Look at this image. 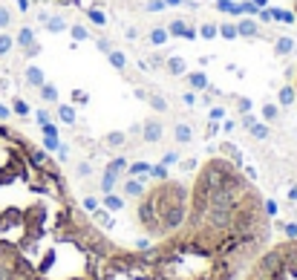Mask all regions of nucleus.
Instances as JSON below:
<instances>
[{
  "label": "nucleus",
  "instance_id": "1",
  "mask_svg": "<svg viewBox=\"0 0 297 280\" xmlns=\"http://www.w3.org/2000/svg\"><path fill=\"white\" fill-rule=\"evenodd\" d=\"M243 280H297V237L280 245H266Z\"/></svg>",
  "mask_w": 297,
  "mask_h": 280
},
{
  "label": "nucleus",
  "instance_id": "2",
  "mask_svg": "<svg viewBox=\"0 0 297 280\" xmlns=\"http://www.w3.org/2000/svg\"><path fill=\"white\" fill-rule=\"evenodd\" d=\"M147 191V185H144V179H139V176H124V179L118 182V194L124 199H139Z\"/></svg>",
  "mask_w": 297,
  "mask_h": 280
},
{
  "label": "nucleus",
  "instance_id": "3",
  "mask_svg": "<svg viewBox=\"0 0 297 280\" xmlns=\"http://www.w3.org/2000/svg\"><path fill=\"white\" fill-rule=\"evenodd\" d=\"M162 133L164 127L159 118H147L142 125V142H147V145H156V142H162Z\"/></svg>",
  "mask_w": 297,
  "mask_h": 280
},
{
  "label": "nucleus",
  "instance_id": "4",
  "mask_svg": "<svg viewBox=\"0 0 297 280\" xmlns=\"http://www.w3.org/2000/svg\"><path fill=\"white\" fill-rule=\"evenodd\" d=\"M127 205V199L118 194V191H113V194H101V208L104 211H110V214H121Z\"/></svg>",
  "mask_w": 297,
  "mask_h": 280
},
{
  "label": "nucleus",
  "instance_id": "5",
  "mask_svg": "<svg viewBox=\"0 0 297 280\" xmlns=\"http://www.w3.org/2000/svg\"><path fill=\"white\" fill-rule=\"evenodd\" d=\"M237 32H240V38H260L262 35L257 18H240L237 20Z\"/></svg>",
  "mask_w": 297,
  "mask_h": 280
},
{
  "label": "nucleus",
  "instance_id": "6",
  "mask_svg": "<svg viewBox=\"0 0 297 280\" xmlns=\"http://www.w3.org/2000/svg\"><path fill=\"white\" fill-rule=\"evenodd\" d=\"M185 81H188V87H190L193 92H205L208 87H211V81H208V75L202 73V70H196V73H190V70H188Z\"/></svg>",
  "mask_w": 297,
  "mask_h": 280
},
{
  "label": "nucleus",
  "instance_id": "7",
  "mask_svg": "<svg viewBox=\"0 0 297 280\" xmlns=\"http://www.w3.org/2000/svg\"><path fill=\"white\" fill-rule=\"evenodd\" d=\"M245 130H248V136H251V139H257V142H266V139L271 136V125H266L262 118H254Z\"/></svg>",
  "mask_w": 297,
  "mask_h": 280
},
{
  "label": "nucleus",
  "instance_id": "8",
  "mask_svg": "<svg viewBox=\"0 0 297 280\" xmlns=\"http://www.w3.org/2000/svg\"><path fill=\"white\" fill-rule=\"evenodd\" d=\"M164 70L171 75H176V78H185V75H188V61L179 58V55H171V58L164 61Z\"/></svg>",
  "mask_w": 297,
  "mask_h": 280
},
{
  "label": "nucleus",
  "instance_id": "9",
  "mask_svg": "<svg viewBox=\"0 0 297 280\" xmlns=\"http://www.w3.org/2000/svg\"><path fill=\"white\" fill-rule=\"evenodd\" d=\"M173 139H176L179 145H190V142H193V127H190L188 121H176V125H173Z\"/></svg>",
  "mask_w": 297,
  "mask_h": 280
},
{
  "label": "nucleus",
  "instance_id": "10",
  "mask_svg": "<svg viewBox=\"0 0 297 280\" xmlns=\"http://www.w3.org/2000/svg\"><path fill=\"white\" fill-rule=\"evenodd\" d=\"M107 61H110V67H113L116 73H124L127 67H130V58H127L121 49H116V46H113V49L107 52Z\"/></svg>",
  "mask_w": 297,
  "mask_h": 280
},
{
  "label": "nucleus",
  "instance_id": "11",
  "mask_svg": "<svg viewBox=\"0 0 297 280\" xmlns=\"http://www.w3.org/2000/svg\"><path fill=\"white\" fill-rule=\"evenodd\" d=\"M127 139H130L127 130H110V133L104 136V145H107L110 150H121V147L127 145Z\"/></svg>",
  "mask_w": 297,
  "mask_h": 280
},
{
  "label": "nucleus",
  "instance_id": "12",
  "mask_svg": "<svg viewBox=\"0 0 297 280\" xmlns=\"http://www.w3.org/2000/svg\"><path fill=\"white\" fill-rule=\"evenodd\" d=\"M219 156H225L228 162L240 165V168H243V165H245L243 153H240V147H237V145H231V142H222V145H219Z\"/></svg>",
  "mask_w": 297,
  "mask_h": 280
},
{
  "label": "nucleus",
  "instance_id": "13",
  "mask_svg": "<svg viewBox=\"0 0 297 280\" xmlns=\"http://www.w3.org/2000/svg\"><path fill=\"white\" fill-rule=\"evenodd\" d=\"M35 41H38V35H35L32 26H20L18 35H15V46H18V49H26V46H32Z\"/></svg>",
  "mask_w": 297,
  "mask_h": 280
},
{
  "label": "nucleus",
  "instance_id": "14",
  "mask_svg": "<svg viewBox=\"0 0 297 280\" xmlns=\"http://www.w3.org/2000/svg\"><path fill=\"white\" fill-rule=\"evenodd\" d=\"M118 182H121V176H116V173H110L107 168H104L98 191H101V194H113V191H118Z\"/></svg>",
  "mask_w": 297,
  "mask_h": 280
},
{
  "label": "nucleus",
  "instance_id": "15",
  "mask_svg": "<svg viewBox=\"0 0 297 280\" xmlns=\"http://www.w3.org/2000/svg\"><path fill=\"white\" fill-rule=\"evenodd\" d=\"M260 118L266 121V125H277V121H280V104L266 101V104L260 107Z\"/></svg>",
  "mask_w": 297,
  "mask_h": 280
},
{
  "label": "nucleus",
  "instance_id": "16",
  "mask_svg": "<svg viewBox=\"0 0 297 280\" xmlns=\"http://www.w3.org/2000/svg\"><path fill=\"white\" fill-rule=\"evenodd\" d=\"M67 32H70V38H72V44H87V41H90V29L84 26V23H70V29H67Z\"/></svg>",
  "mask_w": 297,
  "mask_h": 280
},
{
  "label": "nucleus",
  "instance_id": "17",
  "mask_svg": "<svg viewBox=\"0 0 297 280\" xmlns=\"http://www.w3.org/2000/svg\"><path fill=\"white\" fill-rule=\"evenodd\" d=\"M294 52V38L288 35H280L277 41H274V55H280V58H286V55Z\"/></svg>",
  "mask_w": 297,
  "mask_h": 280
},
{
  "label": "nucleus",
  "instance_id": "18",
  "mask_svg": "<svg viewBox=\"0 0 297 280\" xmlns=\"http://www.w3.org/2000/svg\"><path fill=\"white\" fill-rule=\"evenodd\" d=\"M44 81H46L44 70H41L38 64H29V67H26V84H29V87H35V90H38V87H41V84H44Z\"/></svg>",
  "mask_w": 297,
  "mask_h": 280
},
{
  "label": "nucleus",
  "instance_id": "19",
  "mask_svg": "<svg viewBox=\"0 0 297 280\" xmlns=\"http://www.w3.org/2000/svg\"><path fill=\"white\" fill-rule=\"evenodd\" d=\"M55 118L61 121V125H67V127H72L78 118H75V107L72 104H58V113H55Z\"/></svg>",
  "mask_w": 297,
  "mask_h": 280
},
{
  "label": "nucleus",
  "instance_id": "20",
  "mask_svg": "<svg viewBox=\"0 0 297 280\" xmlns=\"http://www.w3.org/2000/svg\"><path fill=\"white\" fill-rule=\"evenodd\" d=\"M38 92H41V99L46 101V104H58V99H61V92H58V87L49 81H44L41 87H38Z\"/></svg>",
  "mask_w": 297,
  "mask_h": 280
},
{
  "label": "nucleus",
  "instance_id": "21",
  "mask_svg": "<svg viewBox=\"0 0 297 280\" xmlns=\"http://www.w3.org/2000/svg\"><path fill=\"white\" fill-rule=\"evenodd\" d=\"M150 173V162H144V159H139V162H127V173L124 176H139V179H144Z\"/></svg>",
  "mask_w": 297,
  "mask_h": 280
},
{
  "label": "nucleus",
  "instance_id": "22",
  "mask_svg": "<svg viewBox=\"0 0 297 280\" xmlns=\"http://www.w3.org/2000/svg\"><path fill=\"white\" fill-rule=\"evenodd\" d=\"M147 104H150L159 116H164V113L171 110V104H168V99H164L162 92H150V96H147Z\"/></svg>",
  "mask_w": 297,
  "mask_h": 280
},
{
  "label": "nucleus",
  "instance_id": "23",
  "mask_svg": "<svg viewBox=\"0 0 297 280\" xmlns=\"http://www.w3.org/2000/svg\"><path fill=\"white\" fill-rule=\"evenodd\" d=\"M294 101H297V92H294V87H291V84L280 87V92H277V104H280V107H291Z\"/></svg>",
  "mask_w": 297,
  "mask_h": 280
},
{
  "label": "nucleus",
  "instance_id": "24",
  "mask_svg": "<svg viewBox=\"0 0 297 280\" xmlns=\"http://www.w3.org/2000/svg\"><path fill=\"white\" fill-rule=\"evenodd\" d=\"M196 32H199V38H202V41H216V38H219V23H199L196 26Z\"/></svg>",
  "mask_w": 297,
  "mask_h": 280
},
{
  "label": "nucleus",
  "instance_id": "25",
  "mask_svg": "<svg viewBox=\"0 0 297 280\" xmlns=\"http://www.w3.org/2000/svg\"><path fill=\"white\" fill-rule=\"evenodd\" d=\"M147 38H150V44H153V46H164L168 41H171V35H168V26H153L150 32H147Z\"/></svg>",
  "mask_w": 297,
  "mask_h": 280
},
{
  "label": "nucleus",
  "instance_id": "26",
  "mask_svg": "<svg viewBox=\"0 0 297 280\" xmlns=\"http://www.w3.org/2000/svg\"><path fill=\"white\" fill-rule=\"evenodd\" d=\"M104 168H107L110 173H116V176H124V173H127V159H124V156H113Z\"/></svg>",
  "mask_w": 297,
  "mask_h": 280
},
{
  "label": "nucleus",
  "instance_id": "27",
  "mask_svg": "<svg viewBox=\"0 0 297 280\" xmlns=\"http://www.w3.org/2000/svg\"><path fill=\"white\" fill-rule=\"evenodd\" d=\"M70 104L72 107H87V104H90V92L81 90V87H75V90L70 92Z\"/></svg>",
  "mask_w": 297,
  "mask_h": 280
},
{
  "label": "nucleus",
  "instance_id": "28",
  "mask_svg": "<svg viewBox=\"0 0 297 280\" xmlns=\"http://www.w3.org/2000/svg\"><path fill=\"white\" fill-rule=\"evenodd\" d=\"M153 182H162V179H171V168L168 165H162V162H156V165H150V173H147Z\"/></svg>",
  "mask_w": 297,
  "mask_h": 280
},
{
  "label": "nucleus",
  "instance_id": "29",
  "mask_svg": "<svg viewBox=\"0 0 297 280\" xmlns=\"http://www.w3.org/2000/svg\"><path fill=\"white\" fill-rule=\"evenodd\" d=\"M46 29H49L52 35H61V32H67V29H70V23H67L61 15H52V18L46 20Z\"/></svg>",
  "mask_w": 297,
  "mask_h": 280
},
{
  "label": "nucleus",
  "instance_id": "30",
  "mask_svg": "<svg viewBox=\"0 0 297 280\" xmlns=\"http://www.w3.org/2000/svg\"><path fill=\"white\" fill-rule=\"evenodd\" d=\"M9 107H12V113H15V116H20V118H26L29 113H32V107H29L20 96H12V104H9Z\"/></svg>",
  "mask_w": 297,
  "mask_h": 280
},
{
  "label": "nucleus",
  "instance_id": "31",
  "mask_svg": "<svg viewBox=\"0 0 297 280\" xmlns=\"http://www.w3.org/2000/svg\"><path fill=\"white\" fill-rule=\"evenodd\" d=\"M219 38H225V41H237L240 32H237V20H225V23H219Z\"/></svg>",
  "mask_w": 297,
  "mask_h": 280
},
{
  "label": "nucleus",
  "instance_id": "32",
  "mask_svg": "<svg viewBox=\"0 0 297 280\" xmlns=\"http://www.w3.org/2000/svg\"><path fill=\"white\" fill-rule=\"evenodd\" d=\"M214 9L222 12V15H231V18H240V12H237V3H234V0H216Z\"/></svg>",
  "mask_w": 297,
  "mask_h": 280
},
{
  "label": "nucleus",
  "instance_id": "33",
  "mask_svg": "<svg viewBox=\"0 0 297 280\" xmlns=\"http://www.w3.org/2000/svg\"><path fill=\"white\" fill-rule=\"evenodd\" d=\"M271 15V23L277 20V23H294V12H286V9H269Z\"/></svg>",
  "mask_w": 297,
  "mask_h": 280
},
{
  "label": "nucleus",
  "instance_id": "34",
  "mask_svg": "<svg viewBox=\"0 0 297 280\" xmlns=\"http://www.w3.org/2000/svg\"><path fill=\"white\" fill-rule=\"evenodd\" d=\"M164 26H168V35H171V38H182V32H185V26H188V20L173 18L171 23H164Z\"/></svg>",
  "mask_w": 297,
  "mask_h": 280
},
{
  "label": "nucleus",
  "instance_id": "35",
  "mask_svg": "<svg viewBox=\"0 0 297 280\" xmlns=\"http://www.w3.org/2000/svg\"><path fill=\"white\" fill-rule=\"evenodd\" d=\"M87 20H90V23H95V26H107V15H104L101 9H95V6H90V9H87Z\"/></svg>",
  "mask_w": 297,
  "mask_h": 280
},
{
  "label": "nucleus",
  "instance_id": "36",
  "mask_svg": "<svg viewBox=\"0 0 297 280\" xmlns=\"http://www.w3.org/2000/svg\"><path fill=\"white\" fill-rule=\"evenodd\" d=\"M12 46H15V35H9V32H0V58H3V55H9Z\"/></svg>",
  "mask_w": 297,
  "mask_h": 280
},
{
  "label": "nucleus",
  "instance_id": "37",
  "mask_svg": "<svg viewBox=\"0 0 297 280\" xmlns=\"http://www.w3.org/2000/svg\"><path fill=\"white\" fill-rule=\"evenodd\" d=\"M234 107L240 116H245V113H251V99H245V96H237L234 99Z\"/></svg>",
  "mask_w": 297,
  "mask_h": 280
},
{
  "label": "nucleus",
  "instance_id": "38",
  "mask_svg": "<svg viewBox=\"0 0 297 280\" xmlns=\"http://www.w3.org/2000/svg\"><path fill=\"white\" fill-rule=\"evenodd\" d=\"M164 9H168L164 0H147V3H144V12H150V15H159V12H164Z\"/></svg>",
  "mask_w": 297,
  "mask_h": 280
},
{
  "label": "nucleus",
  "instance_id": "39",
  "mask_svg": "<svg viewBox=\"0 0 297 280\" xmlns=\"http://www.w3.org/2000/svg\"><path fill=\"white\" fill-rule=\"evenodd\" d=\"M41 145H44V150H46V153H55V150L61 147V139H52V136H44V139H41Z\"/></svg>",
  "mask_w": 297,
  "mask_h": 280
},
{
  "label": "nucleus",
  "instance_id": "40",
  "mask_svg": "<svg viewBox=\"0 0 297 280\" xmlns=\"http://www.w3.org/2000/svg\"><path fill=\"white\" fill-rule=\"evenodd\" d=\"M81 208L87 211V214H92V211H98V208H101V199L98 197H84Z\"/></svg>",
  "mask_w": 297,
  "mask_h": 280
},
{
  "label": "nucleus",
  "instance_id": "41",
  "mask_svg": "<svg viewBox=\"0 0 297 280\" xmlns=\"http://www.w3.org/2000/svg\"><path fill=\"white\" fill-rule=\"evenodd\" d=\"M9 26H12V9L0 6V32H6Z\"/></svg>",
  "mask_w": 297,
  "mask_h": 280
},
{
  "label": "nucleus",
  "instance_id": "42",
  "mask_svg": "<svg viewBox=\"0 0 297 280\" xmlns=\"http://www.w3.org/2000/svg\"><path fill=\"white\" fill-rule=\"evenodd\" d=\"M41 133H44V136H52V139H61V130H58V125H52V121L41 125Z\"/></svg>",
  "mask_w": 297,
  "mask_h": 280
},
{
  "label": "nucleus",
  "instance_id": "43",
  "mask_svg": "<svg viewBox=\"0 0 297 280\" xmlns=\"http://www.w3.org/2000/svg\"><path fill=\"white\" fill-rule=\"evenodd\" d=\"M196 96H199V92H193L188 87V90L182 92V104H185V107H196Z\"/></svg>",
  "mask_w": 297,
  "mask_h": 280
},
{
  "label": "nucleus",
  "instance_id": "44",
  "mask_svg": "<svg viewBox=\"0 0 297 280\" xmlns=\"http://www.w3.org/2000/svg\"><path fill=\"white\" fill-rule=\"evenodd\" d=\"M35 121H38V125H46V121H52L49 110H46V107H38V110H35Z\"/></svg>",
  "mask_w": 297,
  "mask_h": 280
},
{
  "label": "nucleus",
  "instance_id": "45",
  "mask_svg": "<svg viewBox=\"0 0 297 280\" xmlns=\"http://www.w3.org/2000/svg\"><path fill=\"white\" fill-rule=\"evenodd\" d=\"M208 118H211V121H222V118H225V107H211L208 110Z\"/></svg>",
  "mask_w": 297,
  "mask_h": 280
},
{
  "label": "nucleus",
  "instance_id": "46",
  "mask_svg": "<svg viewBox=\"0 0 297 280\" xmlns=\"http://www.w3.org/2000/svg\"><path fill=\"white\" fill-rule=\"evenodd\" d=\"M55 156H58V159H55L58 165H67V159H70V147H67V145H61L58 150H55Z\"/></svg>",
  "mask_w": 297,
  "mask_h": 280
},
{
  "label": "nucleus",
  "instance_id": "47",
  "mask_svg": "<svg viewBox=\"0 0 297 280\" xmlns=\"http://www.w3.org/2000/svg\"><path fill=\"white\" fill-rule=\"evenodd\" d=\"M90 173H92L90 162H78V168H75V176H78V179H84V176H90Z\"/></svg>",
  "mask_w": 297,
  "mask_h": 280
},
{
  "label": "nucleus",
  "instance_id": "48",
  "mask_svg": "<svg viewBox=\"0 0 297 280\" xmlns=\"http://www.w3.org/2000/svg\"><path fill=\"white\" fill-rule=\"evenodd\" d=\"M280 228H283L286 240H294V237H297V223H286V226H280Z\"/></svg>",
  "mask_w": 297,
  "mask_h": 280
},
{
  "label": "nucleus",
  "instance_id": "49",
  "mask_svg": "<svg viewBox=\"0 0 297 280\" xmlns=\"http://www.w3.org/2000/svg\"><path fill=\"white\" fill-rule=\"evenodd\" d=\"M234 127H237V121L234 118H222V121H219V130H222V133H234Z\"/></svg>",
  "mask_w": 297,
  "mask_h": 280
},
{
  "label": "nucleus",
  "instance_id": "50",
  "mask_svg": "<svg viewBox=\"0 0 297 280\" xmlns=\"http://www.w3.org/2000/svg\"><path fill=\"white\" fill-rule=\"evenodd\" d=\"M41 49H44V46L35 41L32 46H26V49H23V55H26V58H38V55H41Z\"/></svg>",
  "mask_w": 297,
  "mask_h": 280
},
{
  "label": "nucleus",
  "instance_id": "51",
  "mask_svg": "<svg viewBox=\"0 0 297 280\" xmlns=\"http://www.w3.org/2000/svg\"><path fill=\"white\" fill-rule=\"evenodd\" d=\"M182 38H185V41H199V32H196V26H185V32H182Z\"/></svg>",
  "mask_w": 297,
  "mask_h": 280
},
{
  "label": "nucleus",
  "instance_id": "52",
  "mask_svg": "<svg viewBox=\"0 0 297 280\" xmlns=\"http://www.w3.org/2000/svg\"><path fill=\"white\" fill-rule=\"evenodd\" d=\"M95 46H98V49H101V52H104V55H107L110 49H113V44H110L107 38H95Z\"/></svg>",
  "mask_w": 297,
  "mask_h": 280
},
{
  "label": "nucleus",
  "instance_id": "53",
  "mask_svg": "<svg viewBox=\"0 0 297 280\" xmlns=\"http://www.w3.org/2000/svg\"><path fill=\"white\" fill-rule=\"evenodd\" d=\"M176 162H179V153H173V150H171V153H164V159H162V165H168V168L176 165Z\"/></svg>",
  "mask_w": 297,
  "mask_h": 280
},
{
  "label": "nucleus",
  "instance_id": "54",
  "mask_svg": "<svg viewBox=\"0 0 297 280\" xmlns=\"http://www.w3.org/2000/svg\"><path fill=\"white\" fill-rule=\"evenodd\" d=\"M133 96H136L139 101H147V96H150V92L144 90V87H136V90H133Z\"/></svg>",
  "mask_w": 297,
  "mask_h": 280
},
{
  "label": "nucleus",
  "instance_id": "55",
  "mask_svg": "<svg viewBox=\"0 0 297 280\" xmlns=\"http://www.w3.org/2000/svg\"><path fill=\"white\" fill-rule=\"evenodd\" d=\"M9 116H12V107H6V104H0V121H6Z\"/></svg>",
  "mask_w": 297,
  "mask_h": 280
},
{
  "label": "nucleus",
  "instance_id": "56",
  "mask_svg": "<svg viewBox=\"0 0 297 280\" xmlns=\"http://www.w3.org/2000/svg\"><path fill=\"white\" fill-rule=\"evenodd\" d=\"M182 168H185V171H196V159H185Z\"/></svg>",
  "mask_w": 297,
  "mask_h": 280
},
{
  "label": "nucleus",
  "instance_id": "57",
  "mask_svg": "<svg viewBox=\"0 0 297 280\" xmlns=\"http://www.w3.org/2000/svg\"><path fill=\"white\" fill-rule=\"evenodd\" d=\"M254 6H257V9H269V0H251Z\"/></svg>",
  "mask_w": 297,
  "mask_h": 280
},
{
  "label": "nucleus",
  "instance_id": "58",
  "mask_svg": "<svg viewBox=\"0 0 297 280\" xmlns=\"http://www.w3.org/2000/svg\"><path fill=\"white\" fill-rule=\"evenodd\" d=\"M288 199H291V202H297V185H291V188H288Z\"/></svg>",
  "mask_w": 297,
  "mask_h": 280
},
{
  "label": "nucleus",
  "instance_id": "59",
  "mask_svg": "<svg viewBox=\"0 0 297 280\" xmlns=\"http://www.w3.org/2000/svg\"><path fill=\"white\" fill-rule=\"evenodd\" d=\"M52 18V15H49V12H38V20H41V23H46V20Z\"/></svg>",
  "mask_w": 297,
  "mask_h": 280
},
{
  "label": "nucleus",
  "instance_id": "60",
  "mask_svg": "<svg viewBox=\"0 0 297 280\" xmlns=\"http://www.w3.org/2000/svg\"><path fill=\"white\" fill-rule=\"evenodd\" d=\"M18 9L20 12H29V0H18Z\"/></svg>",
  "mask_w": 297,
  "mask_h": 280
},
{
  "label": "nucleus",
  "instance_id": "61",
  "mask_svg": "<svg viewBox=\"0 0 297 280\" xmlns=\"http://www.w3.org/2000/svg\"><path fill=\"white\" fill-rule=\"evenodd\" d=\"M124 38H130V41H136V38H139V32H136V29H127V32H124Z\"/></svg>",
  "mask_w": 297,
  "mask_h": 280
},
{
  "label": "nucleus",
  "instance_id": "62",
  "mask_svg": "<svg viewBox=\"0 0 297 280\" xmlns=\"http://www.w3.org/2000/svg\"><path fill=\"white\" fill-rule=\"evenodd\" d=\"M164 3H168V6H182L185 0H164Z\"/></svg>",
  "mask_w": 297,
  "mask_h": 280
},
{
  "label": "nucleus",
  "instance_id": "63",
  "mask_svg": "<svg viewBox=\"0 0 297 280\" xmlns=\"http://www.w3.org/2000/svg\"><path fill=\"white\" fill-rule=\"evenodd\" d=\"M294 23H297V0H294Z\"/></svg>",
  "mask_w": 297,
  "mask_h": 280
}]
</instances>
